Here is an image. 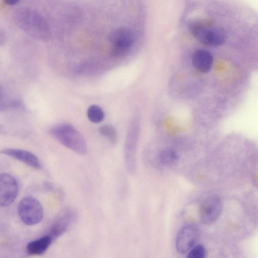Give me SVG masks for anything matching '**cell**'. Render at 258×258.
I'll return each mask as SVG.
<instances>
[{
    "label": "cell",
    "instance_id": "30bf717a",
    "mask_svg": "<svg viewBox=\"0 0 258 258\" xmlns=\"http://www.w3.org/2000/svg\"><path fill=\"white\" fill-rule=\"evenodd\" d=\"M1 153L20 161L35 169L40 170L42 167V163L37 157L28 151L15 148H5L1 150Z\"/></svg>",
    "mask_w": 258,
    "mask_h": 258
},
{
    "label": "cell",
    "instance_id": "8992f818",
    "mask_svg": "<svg viewBox=\"0 0 258 258\" xmlns=\"http://www.w3.org/2000/svg\"><path fill=\"white\" fill-rule=\"evenodd\" d=\"M222 210V202L217 196H209L201 203L199 217L204 224L209 225L214 223L219 219Z\"/></svg>",
    "mask_w": 258,
    "mask_h": 258
},
{
    "label": "cell",
    "instance_id": "7a4b0ae2",
    "mask_svg": "<svg viewBox=\"0 0 258 258\" xmlns=\"http://www.w3.org/2000/svg\"><path fill=\"white\" fill-rule=\"evenodd\" d=\"M50 136L59 143L81 155L88 152L87 142L79 131L70 123H60L49 130Z\"/></svg>",
    "mask_w": 258,
    "mask_h": 258
},
{
    "label": "cell",
    "instance_id": "9a60e30c",
    "mask_svg": "<svg viewBox=\"0 0 258 258\" xmlns=\"http://www.w3.org/2000/svg\"><path fill=\"white\" fill-rule=\"evenodd\" d=\"M100 134L107 138L112 144L117 141V134L114 127L110 125H103L99 128Z\"/></svg>",
    "mask_w": 258,
    "mask_h": 258
},
{
    "label": "cell",
    "instance_id": "4fadbf2b",
    "mask_svg": "<svg viewBox=\"0 0 258 258\" xmlns=\"http://www.w3.org/2000/svg\"><path fill=\"white\" fill-rule=\"evenodd\" d=\"M158 159L162 165L165 166H171L178 161V155L174 150L165 149L160 152Z\"/></svg>",
    "mask_w": 258,
    "mask_h": 258
},
{
    "label": "cell",
    "instance_id": "8fae6325",
    "mask_svg": "<svg viewBox=\"0 0 258 258\" xmlns=\"http://www.w3.org/2000/svg\"><path fill=\"white\" fill-rule=\"evenodd\" d=\"M192 63L194 67L199 72L208 73L212 68L213 58L211 53L208 51L198 49L192 54Z\"/></svg>",
    "mask_w": 258,
    "mask_h": 258
},
{
    "label": "cell",
    "instance_id": "9c48e42d",
    "mask_svg": "<svg viewBox=\"0 0 258 258\" xmlns=\"http://www.w3.org/2000/svg\"><path fill=\"white\" fill-rule=\"evenodd\" d=\"M18 183L16 178L8 173L0 175V205L6 207L16 199L18 193Z\"/></svg>",
    "mask_w": 258,
    "mask_h": 258
},
{
    "label": "cell",
    "instance_id": "5bb4252c",
    "mask_svg": "<svg viewBox=\"0 0 258 258\" xmlns=\"http://www.w3.org/2000/svg\"><path fill=\"white\" fill-rule=\"evenodd\" d=\"M87 116L90 121L98 123L103 120L104 113L102 108L99 106L92 105L88 109Z\"/></svg>",
    "mask_w": 258,
    "mask_h": 258
},
{
    "label": "cell",
    "instance_id": "277c9868",
    "mask_svg": "<svg viewBox=\"0 0 258 258\" xmlns=\"http://www.w3.org/2000/svg\"><path fill=\"white\" fill-rule=\"evenodd\" d=\"M112 45L111 53L114 57L125 54L135 41L133 31L126 27H120L114 30L109 36Z\"/></svg>",
    "mask_w": 258,
    "mask_h": 258
},
{
    "label": "cell",
    "instance_id": "6da1fadb",
    "mask_svg": "<svg viewBox=\"0 0 258 258\" xmlns=\"http://www.w3.org/2000/svg\"><path fill=\"white\" fill-rule=\"evenodd\" d=\"M14 20L16 25L30 36L41 40H47L50 36L48 23L35 11L20 8L15 12Z\"/></svg>",
    "mask_w": 258,
    "mask_h": 258
},
{
    "label": "cell",
    "instance_id": "7c38bea8",
    "mask_svg": "<svg viewBox=\"0 0 258 258\" xmlns=\"http://www.w3.org/2000/svg\"><path fill=\"white\" fill-rule=\"evenodd\" d=\"M53 241L49 235H44L30 241L26 246V252L30 255H38L43 254L49 248Z\"/></svg>",
    "mask_w": 258,
    "mask_h": 258
},
{
    "label": "cell",
    "instance_id": "52a82bcc",
    "mask_svg": "<svg viewBox=\"0 0 258 258\" xmlns=\"http://www.w3.org/2000/svg\"><path fill=\"white\" fill-rule=\"evenodd\" d=\"M193 36L203 44L218 46L224 43L226 35L225 31L222 28L213 26L212 23L210 22Z\"/></svg>",
    "mask_w": 258,
    "mask_h": 258
},
{
    "label": "cell",
    "instance_id": "e0dca14e",
    "mask_svg": "<svg viewBox=\"0 0 258 258\" xmlns=\"http://www.w3.org/2000/svg\"><path fill=\"white\" fill-rule=\"evenodd\" d=\"M20 0H4V2L8 5H14L18 3Z\"/></svg>",
    "mask_w": 258,
    "mask_h": 258
},
{
    "label": "cell",
    "instance_id": "2e32d148",
    "mask_svg": "<svg viewBox=\"0 0 258 258\" xmlns=\"http://www.w3.org/2000/svg\"><path fill=\"white\" fill-rule=\"evenodd\" d=\"M207 251L205 246L199 244L193 246L189 251L187 255V258H205L206 256Z\"/></svg>",
    "mask_w": 258,
    "mask_h": 258
},
{
    "label": "cell",
    "instance_id": "ba28073f",
    "mask_svg": "<svg viewBox=\"0 0 258 258\" xmlns=\"http://www.w3.org/2000/svg\"><path fill=\"white\" fill-rule=\"evenodd\" d=\"M199 235V229L194 225L183 226L177 233L175 248L178 253H186L195 246Z\"/></svg>",
    "mask_w": 258,
    "mask_h": 258
},
{
    "label": "cell",
    "instance_id": "5b68a950",
    "mask_svg": "<svg viewBox=\"0 0 258 258\" xmlns=\"http://www.w3.org/2000/svg\"><path fill=\"white\" fill-rule=\"evenodd\" d=\"M77 218V213L74 209L70 208L64 209L52 221L46 234L55 240L70 229Z\"/></svg>",
    "mask_w": 258,
    "mask_h": 258
},
{
    "label": "cell",
    "instance_id": "3957f363",
    "mask_svg": "<svg viewBox=\"0 0 258 258\" xmlns=\"http://www.w3.org/2000/svg\"><path fill=\"white\" fill-rule=\"evenodd\" d=\"M17 212L22 221L30 226L41 222L44 215L41 204L37 199L30 196L24 197L20 201Z\"/></svg>",
    "mask_w": 258,
    "mask_h": 258
}]
</instances>
